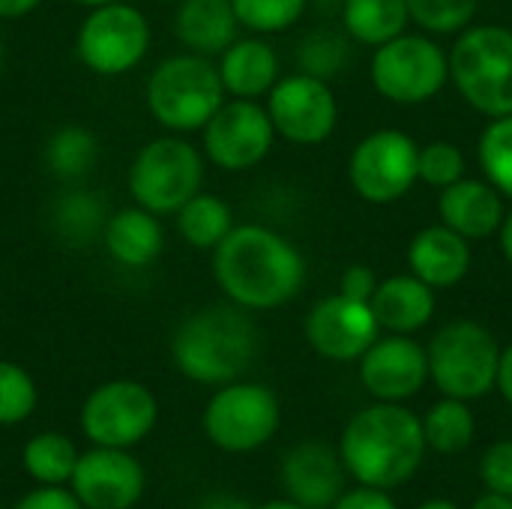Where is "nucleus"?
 Masks as SVG:
<instances>
[{
	"mask_svg": "<svg viewBox=\"0 0 512 509\" xmlns=\"http://www.w3.org/2000/svg\"><path fill=\"white\" fill-rule=\"evenodd\" d=\"M15 509H84L81 507V501L72 495V492H66V489H60V486H42V489H36V492H30V495H24Z\"/></svg>",
	"mask_w": 512,
	"mask_h": 509,
	"instance_id": "nucleus-39",
	"label": "nucleus"
},
{
	"mask_svg": "<svg viewBox=\"0 0 512 509\" xmlns=\"http://www.w3.org/2000/svg\"><path fill=\"white\" fill-rule=\"evenodd\" d=\"M450 81L483 117L512 114V30L504 24H468L447 51Z\"/></svg>",
	"mask_w": 512,
	"mask_h": 509,
	"instance_id": "nucleus-4",
	"label": "nucleus"
},
{
	"mask_svg": "<svg viewBox=\"0 0 512 509\" xmlns=\"http://www.w3.org/2000/svg\"><path fill=\"white\" fill-rule=\"evenodd\" d=\"M231 6L240 27L255 36H270L294 27L309 9V0H231Z\"/></svg>",
	"mask_w": 512,
	"mask_h": 509,
	"instance_id": "nucleus-33",
	"label": "nucleus"
},
{
	"mask_svg": "<svg viewBox=\"0 0 512 509\" xmlns=\"http://www.w3.org/2000/svg\"><path fill=\"white\" fill-rule=\"evenodd\" d=\"M351 60V45L342 33L312 30L297 45V72L315 75L321 81H333L345 72Z\"/></svg>",
	"mask_w": 512,
	"mask_h": 509,
	"instance_id": "nucleus-31",
	"label": "nucleus"
},
{
	"mask_svg": "<svg viewBox=\"0 0 512 509\" xmlns=\"http://www.w3.org/2000/svg\"><path fill=\"white\" fill-rule=\"evenodd\" d=\"M372 84L393 105L432 102L450 81L447 51L429 33H399L372 54Z\"/></svg>",
	"mask_w": 512,
	"mask_h": 509,
	"instance_id": "nucleus-8",
	"label": "nucleus"
},
{
	"mask_svg": "<svg viewBox=\"0 0 512 509\" xmlns=\"http://www.w3.org/2000/svg\"><path fill=\"white\" fill-rule=\"evenodd\" d=\"M477 159L483 177L501 192L512 198V114L492 117L477 141Z\"/></svg>",
	"mask_w": 512,
	"mask_h": 509,
	"instance_id": "nucleus-32",
	"label": "nucleus"
},
{
	"mask_svg": "<svg viewBox=\"0 0 512 509\" xmlns=\"http://www.w3.org/2000/svg\"><path fill=\"white\" fill-rule=\"evenodd\" d=\"M204 156L222 171H249L267 159L276 141L273 120L258 99H231L204 123Z\"/></svg>",
	"mask_w": 512,
	"mask_h": 509,
	"instance_id": "nucleus-14",
	"label": "nucleus"
},
{
	"mask_svg": "<svg viewBox=\"0 0 512 509\" xmlns=\"http://www.w3.org/2000/svg\"><path fill=\"white\" fill-rule=\"evenodd\" d=\"M306 339L309 345L336 363L360 360L381 333V324L369 303L351 300L345 294L321 297L306 315Z\"/></svg>",
	"mask_w": 512,
	"mask_h": 509,
	"instance_id": "nucleus-15",
	"label": "nucleus"
},
{
	"mask_svg": "<svg viewBox=\"0 0 512 509\" xmlns=\"http://www.w3.org/2000/svg\"><path fill=\"white\" fill-rule=\"evenodd\" d=\"M72 3H81V6L93 9V6H102V3H114V0H72Z\"/></svg>",
	"mask_w": 512,
	"mask_h": 509,
	"instance_id": "nucleus-48",
	"label": "nucleus"
},
{
	"mask_svg": "<svg viewBox=\"0 0 512 509\" xmlns=\"http://www.w3.org/2000/svg\"><path fill=\"white\" fill-rule=\"evenodd\" d=\"M3 63H6V45H3V36H0V72H3Z\"/></svg>",
	"mask_w": 512,
	"mask_h": 509,
	"instance_id": "nucleus-49",
	"label": "nucleus"
},
{
	"mask_svg": "<svg viewBox=\"0 0 512 509\" xmlns=\"http://www.w3.org/2000/svg\"><path fill=\"white\" fill-rule=\"evenodd\" d=\"M471 509H512V498L489 492V495H483V498H480V501H477Z\"/></svg>",
	"mask_w": 512,
	"mask_h": 509,
	"instance_id": "nucleus-45",
	"label": "nucleus"
},
{
	"mask_svg": "<svg viewBox=\"0 0 512 509\" xmlns=\"http://www.w3.org/2000/svg\"><path fill=\"white\" fill-rule=\"evenodd\" d=\"M213 279L234 306L267 312L303 291L306 258L288 237L267 225H234L213 249Z\"/></svg>",
	"mask_w": 512,
	"mask_h": 509,
	"instance_id": "nucleus-1",
	"label": "nucleus"
},
{
	"mask_svg": "<svg viewBox=\"0 0 512 509\" xmlns=\"http://www.w3.org/2000/svg\"><path fill=\"white\" fill-rule=\"evenodd\" d=\"M162 3H177V0H162Z\"/></svg>",
	"mask_w": 512,
	"mask_h": 509,
	"instance_id": "nucleus-50",
	"label": "nucleus"
},
{
	"mask_svg": "<svg viewBox=\"0 0 512 509\" xmlns=\"http://www.w3.org/2000/svg\"><path fill=\"white\" fill-rule=\"evenodd\" d=\"M360 381L381 402L411 399L429 381L426 348L411 336H378L372 348L360 357Z\"/></svg>",
	"mask_w": 512,
	"mask_h": 509,
	"instance_id": "nucleus-17",
	"label": "nucleus"
},
{
	"mask_svg": "<svg viewBox=\"0 0 512 509\" xmlns=\"http://www.w3.org/2000/svg\"><path fill=\"white\" fill-rule=\"evenodd\" d=\"M42 0H0V18H21L30 15Z\"/></svg>",
	"mask_w": 512,
	"mask_h": 509,
	"instance_id": "nucleus-42",
	"label": "nucleus"
},
{
	"mask_svg": "<svg viewBox=\"0 0 512 509\" xmlns=\"http://www.w3.org/2000/svg\"><path fill=\"white\" fill-rule=\"evenodd\" d=\"M504 213V195L486 177H462L453 186L441 189L438 198L441 225L453 228L465 240H486L498 234Z\"/></svg>",
	"mask_w": 512,
	"mask_h": 509,
	"instance_id": "nucleus-19",
	"label": "nucleus"
},
{
	"mask_svg": "<svg viewBox=\"0 0 512 509\" xmlns=\"http://www.w3.org/2000/svg\"><path fill=\"white\" fill-rule=\"evenodd\" d=\"M465 177V153L453 141H429L417 156V180L432 189H447Z\"/></svg>",
	"mask_w": 512,
	"mask_h": 509,
	"instance_id": "nucleus-35",
	"label": "nucleus"
},
{
	"mask_svg": "<svg viewBox=\"0 0 512 509\" xmlns=\"http://www.w3.org/2000/svg\"><path fill=\"white\" fill-rule=\"evenodd\" d=\"M36 384L33 378L9 363V360H0V426H15L21 420H27L36 408Z\"/></svg>",
	"mask_w": 512,
	"mask_h": 509,
	"instance_id": "nucleus-36",
	"label": "nucleus"
},
{
	"mask_svg": "<svg viewBox=\"0 0 512 509\" xmlns=\"http://www.w3.org/2000/svg\"><path fill=\"white\" fill-rule=\"evenodd\" d=\"M258 354V327L234 303L204 306L183 318L171 339L177 369L195 381L222 387L237 381Z\"/></svg>",
	"mask_w": 512,
	"mask_h": 509,
	"instance_id": "nucleus-3",
	"label": "nucleus"
},
{
	"mask_svg": "<svg viewBox=\"0 0 512 509\" xmlns=\"http://www.w3.org/2000/svg\"><path fill=\"white\" fill-rule=\"evenodd\" d=\"M420 144L402 129H378L357 141L348 159L351 189L369 204H396L417 183Z\"/></svg>",
	"mask_w": 512,
	"mask_h": 509,
	"instance_id": "nucleus-10",
	"label": "nucleus"
},
{
	"mask_svg": "<svg viewBox=\"0 0 512 509\" xmlns=\"http://www.w3.org/2000/svg\"><path fill=\"white\" fill-rule=\"evenodd\" d=\"M369 306L381 330L411 336L435 318L438 303H435V288H429L414 273H402L378 282V291L372 294Z\"/></svg>",
	"mask_w": 512,
	"mask_h": 509,
	"instance_id": "nucleus-22",
	"label": "nucleus"
},
{
	"mask_svg": "<svg viewBox=\"0 0 512 509\" xmlns=\"http://www.w3.org/2000/svg\"><path fill=\"white\" fill-rule=\"evenodd\" d=\"M258 509H303L297 501H270V504H264V507Z\"/></svg>",
	"mask_w": 512,
	"mask_h": 509,
	"instance_id": "nucleus-46",
	"label": "nucleus"
},
{
	"mask_svg": "<svg viewBox=\"0 0 512 509\" xmlns=\"http://www.w3.org/2000/svg\"><path fill=\"white\" fill-rule=\"evenodd\" d=\"M174 216H177L180 237L201 252H213L234 228V210L219 195H207V192L192 195Z\"/></svg>",
	"mask_w": 512,
	"mask_h": 509,
	"instance_id": "nucleus-28",
	"label": "nucleus"
},
{
	"mask_svg": "<svg viewBox=\"0 0 512 509\" xmlns=\"http://www.w3.org/2000/svg\"><path fill=\"white\" fill-rule=\"evenodd\" d=\"M219 81L228 96L234 99H261L273 90L279 75V54L261 36L234 39L219 54Z\"/></svg>",
	"mask_w": 512,
	"mask_h": 509,
	"instance_id": "nucleus-21",
	"label": "nucleus"
},
{
	"mask_svg": "<svg viewBox=\"0 0 512 509\" xmlns=\"http://www.w3.org/2000/svg\"><path fill=\"white\" fill-rule=\"evenodd\" d=\"M147 108L168 132H195L225 102L219 69L201 54H174L147 78Z\"/></svg>",
	"mask_w": 512,
	"mask_h": 509,
	"instance_id": "nucleus-5",
	"label": "nucleus"
},
{
	"mask_svg": "<svg viewBox=\"0 0 512 509\" xmlns=\"http://www.w3.org/2000/svg\"><path fill=\"white\" fill-rule=\"evenodd\" d=\"M42 159L57 180L78 183L81 177L90 174V168L99 159V138L81 123H66L48 135L42 147Z\"/></svg>",
	"mask_w": 512,
	"mask_h": 509,
	"instance_id": "nucleus-27",
	"label": "nucleus"
},
{
	"mask_svg": "<svg viewBox=\"0 0 512 509\" xmlns=\"http://www.w3.org/2000/svg\"><path fill=\"white\" fill-rule=\"evenodd\" d=\"M471 264H474L471 240H465L462 234H456L441 222L414 234L408 246L411 273L435 291L459 285L471 273Z\"/></svg>",
	"mask_w": 512,
	"mask_h": 509,
	"instance_id": "nucleus-20",
	"label": "nucleus"
},
{
	"mask_svg": "<svg viewBox=\"0 0 512 509\" xmlns=\"http://www.w3.org/2000/svg\"><path fill=\"white\" fill-rule=\"evenodd\" d=\"M333 509H396V504L384 495V489H372V486H363V489H354V492H342V498L333 504Z\"/></svg>",
	"mask_w": 512,
	"mask_h": 509,
	"instance_id": "nucleus-40",
	"label": "nucleus"
},
{
	"mask_svg": "<svg viewBox=\"0 0 512 509\" xmlns=\"http://www.w3.org/2000/svg\"><path fill=\"white\" fill-rule=\"evenodd\" d=\"M498 243H501V252H504L507 264L512 267V210L504 213V222L498 228Z\"/></svg>",
	"mask_w": 512,
	"mask_h": 509,
	"instance_id": "nucleus-43",
	"label": "nucleus"
},
{
	"mask_svg": "<svg viewBox=\"0 0 512 509\" xmlns=\"http://www.w3.org/2000/svg\"><path fill=\"white\" fill-rule=\"evenodd\" d=\"M198 509H252L249 504L237 501V498H228V495H216V498H207Z\"/></svg>",
	"mask_w": 512,
	"mask_h": 509,
	"instance_id": "nucleus-44",
	"label": "nucleus"
},
{
	"mask_svg": "<svg viewBox=\"0 0 512 509\" xmlns=\"http://www.w3.org/2000/svg\"><path fill=\"white\" fill-rule=\"evenodd\" d=\"M267 114L279 138L297 147L324 144L339 123V102L330 81L306 72L282 75L267 93Z\"/></svg>",
	"mask_w": 512,
	"mask_h": 509,
	"instance_id": "nucleus-12",
	"label": "nucleus"
},
{
	"mask_svg": "<svg viewBox=\"0 0 512 509\" xmlns=\"http://www.w3.org/2000/svg\"><path fill=\"white\" fill-rule=\"evenodd\" d=\"M339 12L345 36L369 48L396 39L411 24L405 0H342Z\"/></svg>",
	"mask_w": 512,
	"mask_h": 509,
	"instance_id": "nucleus-26",
	"label": "nucleus"
},
{
	"mask_svg": "<svg viewBox=\"0 0 512 509\" xmlns=\"http://www.w3.org/2000/svg\"><path fill=\"white\" fill-rule=\"evenodd\" d=\"M498 390L504 393V399L512 405V345L501 351V363H498Z\"/></svg>",
	"mask_w": 512,
	"mask_h": 509,
	"instance_id": "nucleus-41",
	"label": "nucleus"
},
{
	"mask_svg": "<svg viewBox=\"0 0 512 509\" xmlns=\"http://www.w3.org/2000/svg\"><path fill=\"white\" fill-rule=\"evenodd\" d=\"M108 216L111 213L105 198L81 186L60 192V198L51 204V228L72 249H87L96 240H102Z\"/></svg>",
	"mask_w": 512,
	"mask_h": 509,
	"instance_id": "nucleus-25",
	"label": "nucleus"
},
{
	"mask_svg": "<svg viewBox=\"0 0 512 509\" xmlns=\"http://www.w3.org/2000/svg\"><path fill=\"white\" fill-rule=\"evenodd\" d=\"M411 21L429 36H456L474 15L480 0H405Z\"/></svg>",
	"mask_w": 512,
	"mask_h": 509,
	"instance_id": "nucleus-34",
	"label": "nucleus"
},
{
	"mask_svg": "<svg viewBox=\"0 0 512 509\" xmlns=\"http://www.w3.org/2000/svg\"><path fill=\"white\" fill-rule=\"evenodd\" d=\"M21 459L33 480H39L42 486H60L72 477V471L78 465V450L66 435L42 432L27 441Z\"/></svg>",
	"mask_w": 512,
	"mask_h": 509,
	"instance_id": "nucleus-30",
	"label": "nucleus"
},
{
	"mask_svg": "<svg viewBox=\"0 0 512 509\" xmlns=\"http://www.w3.org/2000/svg\"><path fill=\"white\" fill-rule=\"evenodd\" d=\"M474 414L468 408V402L462 399H441L438 405L429 408V414L423 417V438L426 447L438 450V453H462L471 441H474Z\"/></svg>",
	"mask_w": 512,
	"mask_h": 509,
	"instance_id": "nucleus-29",
	"label": "nucleus"
},
{
	"mask_svg": "<svg viewBox=\"0 0 512 509\" xmlns=\"http://www.w3.org/2000/svg\"><path fill=\"white\" fill-rule=\"evenodd\" d=\"M279 420L282 411L273 390L231 381L207 402L204 432L225 453H252L276 435Z\"/></svg>",
	"mask_w": 512,
	"mask_h": 509,
	"instance_id": "nucleus-11",
	"label": "nucleus"
},
{
	"mask_svg": "<svg viewBox=\"0 0 512 509\" xmlns=\"http://www.w3.org/2000/svg\"><path fill=\"white\" fill-rule=\"evenodd\" d=\"M126 183L138 207L156 216L177 213L192 195L201 192L204 156L183 138H156L135 153Z\"/></svg>",
	"mask_w": 512,
	"mask_h": 509,
	"instance_id": "nucleus-7",
	"label": "nucleus"
},
{
	"mask_svg": "<svg viewBox=\"0 0 512 509\" xmlns=\"http://www.w3.org/2000/svg\"><path fill=\"white\" fill-rule=\"evenodd\" d=\"M282 483L303 509H330L345 492V465L324 444H300L285 456Z\"/></svg>",
	"mask_w": 512,
	"mask_h": 509,
	"instance_id": "nucleus-18",
	"label": "nucleus"
},
{
	"mask_svg": "<svg viewBox=\"0 0 512 509\" xmlns=\"http://www.w3.org/2000/svg\"><path fill=\"white\" fill-rule=\"evenodd\" d=\"M378 291V276L372 267L366 264H351L342 279H339V294L351 297V300H360V303H369L372 294Z\"/></svg>",
	"mask_w": 512,
	"mask_h": 509,
	"instance_id": "nucleus-38",
	"label": "nucleus"
},
{
	"mask_svg": "<svg viewBox=\"0 0 512 509\" xmlns=\"http://www.w3.org/2000/svg\"><path fill=\"white\" fill-rule=\"evenodd\" d=\"M429 378L450 399H483L498 381L501 345L480 321H450L444 324L429 348Z\"/></svg>",
	"mask_w": 512,
	"mask_h": 509,
	"instance_id": "nucleus-6",
	"label": "nucleus"
},
{
	"mask_svg": "<svg viewBox=\"0 0 512 509\" xmlns=\"http://www.w3.org/2000/svg\"><path fill=\"white\" fill-rule=\"evenodd\" d=\"M156 396L138 381H108L96 387L81 408V429L96 447L126 450L156 426Z\"/></svg>",
	"mask_w": 512,
	"mask_h": 509,
	"instance_id": "nucleus-13",
	"label": "nucleus"
},
{
	"mask_svg": "<svg viewBox=\"0 0 512 509\" xmlns=\"http://www.w3.org/2000/svg\"><path fill=\"white\" fill-rule=\"evenodd\" d=\"M480 474H483V483L489 486V492L512 498V441L495 444L483 456Z\"/></svg>",
	"mask_w": 512,
	"mask_h": 509,
	"instance_id": "nucleus-37",
	"label": "nucleus"
},
{
	"mask_svg": "<svg viewBox=\"0 0 512 509\" xmlns=\"http://www.w3.org/2000/svg\"><path fill=\"white\" fill-rule=\"evenodd\" d=\"M423 453V423L399 402L363 408L342 435L345 468L372 489H393L411 480L423 462Z\"/></svg>",
	"mask_w": 512,
	"mask_h": 509,
	"instance_id": "nucleus-2",
	"label": "nucleus"
},
{
	"mask_svg": "<svg viewBox=\"0 0 512 509\" xmlns=\"http://www.w3.org/2000/svg\"><path fill=\"white\" fill-rule=\"evenodd\" d=\"M147 48H150L147 15L138 6L120 0L93 6L75 36L78 60L102 78L132 72L144 60Z\"/></svg>",
	"mask_w": 512,
	"mask_h": 509,
	"instance_id": "nucleus-9",
	"label": "nucleus"
},
{
	"mask_svg": "<svg viewBox=\"0 0 512 509\" xmlns=\"http://www.w3.org/2000/svg\"><path fill=\"white\" fill-rule=\"evenodd\" d=\"M102 243L120 267L141 270V267H150L162 255L165 228H162L156 213L135 204V207L114 210L108 216L105 231H102Z\"/></svg>",
	"mask_w": 512,
	"mask_h": 509,
	"instance_id": "nucleus-23",
	"label": "nucleus"
},
{
	"mask_svg": "<svg viewBox=\"0 0 512 509\" xmlns=\"http://www.w3.org/2000/svg\"><path fill=\"white\" fill-rule=\"evenodd\" d=\"M0 509H3V507H0Z\"/></svg>",
	"mask_w": 512,
	"mask_h": 509,
	"instance_id": "nucleus-51",
	"label": "nucleus"
},
{
	"mask_svg": "<svg viewBox=\"0 0 512 509\" xmlns=\"http://www.w3.org/2000/svg\"><path fill=\"white\" fill-rule=\"evenodd\" d=\"M420 509H459L456 504H450V501H429V504H423Z\"/></svg>",
	"mask_w": 512,
	"mask_h": 509,
	"instance_id": "nucleus-47",
	"label": "nucleus"
},
{
	"mask_svg": "<svg viewBox=\"0 0 512 509\" xmlns=\"http://www.w3.org/2000/svg\"><path fill=\"white\" fill-rule=\"evenodd\" d=\"M174 33L192 54L219 57L240 36V21L231 0H177Z\"/></svg>",
	"mask_w": 512,
	"mask_h": 509,
	"instance_id": "nucleus-24",
	"label": "nucleus"
},
{
	"mask_svg": "<svg viewBox=\"0 0 512 509\" xmlns=\"http://www.w3.org/2000/svg\"><path fill=\"white\" fill-rule=\"evenodd\" d=\"M69 483L84 509H132L144 495V468L126 450L93 447L78 456Z\"/></svg>",
	"mask_w": 512,
	"mask_h": 509,
	"instance_id": "nucleus-16",
	"label": "nucleus"
}]
</instances>
